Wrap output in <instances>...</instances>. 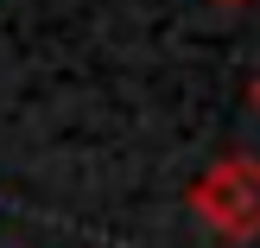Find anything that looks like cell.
Returning <instances> with one entry per match:
<instances>
[{
	"instance_id": "7a4b0ae2",
	"label": "cell",
	"mask_w": 260,
	"mask_h": 248,
	"mask_svg": "<svg viewBox=\"0 0 260 248\" xmlns=\"http://www.w3.org/2000/svg\"><path fill=\"white\" fill-rule=\"evenodd\" d=\"M248 108L260 115V70H254V83H248Z\"/></svg>"
},
{
	"instance_id": "6da1fadb",
	"label": "cell",
	"mask_w": 260,
	"mask_h": 248,
	"mask_svg": "<svg viewBox=\"0 0 260 248\" xmlns=\"http://www.w3.org/2000/svg\"><path fill=\"white\" fill-rule=\"evenodd\" d=\"M190 216L210 229L216 242H260V159L254 153H222L210 159L184 191Z\"/></svg>"
},
{
	"instance_id": "3957f363",
	"label": "cell",
	"mask_w": 260,
	"mask_h": 248,
	"mask_svg": "<svg viewBox=\"0 0 260 248\" xmlns=\"http://www.w3.org/2000/svg\"><path fill=\"white\" fill-rule=\"evenodd\" d=\"M216 7H254V0H216Z\"/></svg>"
}]
</instances>
